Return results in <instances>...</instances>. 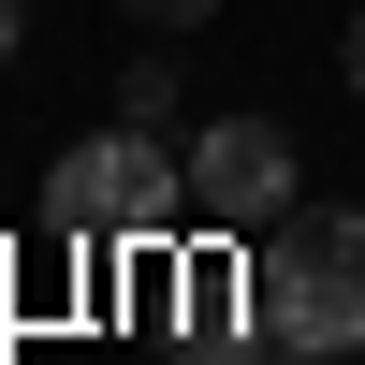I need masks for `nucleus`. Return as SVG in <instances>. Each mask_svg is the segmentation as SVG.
I'll return each mask as SVG.
<instances>
[{"label": "nucleus", "instance_id": "nucleus-1", "mask_svg": "<svg viewBox=\"0 0 365 365\" xmlns=\"http://www.w3.org/2000/svg\"><path fill=\"white\" fill-rule=\"evenodd\" d=\"M249 336L278 351H365V220L351 205H292V220H263L249 249Z\"/></svg>", "mask_w": 365, "mask_h": 365}, {"label": "nucleus", "instance_id": "nucleus-2", "mask_svg": "<svg viewBox=\"0 0 365 365\" xmlns=\"http://www.w3.org/2000/svg\"><path fill=\"white\" fill-rule=\"evenodd\" d=\"M175 205H190V161L146 146V132H103V146H73V161L44 175V220L58 234H132V249H161Z\"/></svg>", "mask_w": 365, "mask_h": 365}, {"label": "nucleus", "instance_id": "nucleus-3", "mask_svg": "<svg viewBox=\"0 0 365 365\" xmlns=\"http://www.w3.org/2000/svg\"><path fill=\"white\" fill-rule=\"evenodd\" d=\"M175 161H190V220H205V234L292 220V132H278V117H205Z\"/></svg>", "mask_w": 365, "mask_h": 365}, {"label": "nucleus", "instance_id": "nucleus-4", "mask_svg": "<svg viewBox=\"0 0 365 365\" xmlns=\"http://www.w3.org/2000/svg\"><path fill=\"white\" fill-rule=\"evenodd\" d=\"M175 336H190V365H234V336H249V263L190 249V292H175Z\"/></svg>", "mask_w": 365, "mask_h": 365}, {"label": "nucleus", "instance_id": "nucleus-5", "mask_svg": "<svg viewBox=\"0 0 365 365\" xmlns=\"http://www.w3.org/2000/svg\"><path fill=\"white\" fill-rule=\"evenodd\" d=\"M132 15H146V29H205L220 0H132Z\"/></svg>", "mask_w": 365, "mask_h": 365}, {"label": "nucleus", "instance_id": "nucleus-6", "mask_svg": "<svg viewBox=\"0 0 365 365\" xmlns=\"http://www.w3.org/2000/svg\"><path fill=\"white\" fill-rule=\"evenodd\" d=\"M234 365H322V351H278V336H249V351H234Z\"/></svg>", "mask_w": 365, "mask_h": 365}, {"label": "nucleus", "instance_id": "nucleus-7", "mask_svg": "<svg viewBox=\"0 0 365 365\" xmlns=\"http://www.w3.org/2000/svg\"><path fill=\"white\" fill-rule=\"evenodd\" d=\"M15 29H29V0H0V58H15Z\"/></svg>", "mask_w": 365, "mask_h": 365}, {"label": "nucleus", "instance_id": "nucleus-8", "mask_svg": "<svg viewBox=\"0 0 365 365\" xmlns=\"http://www.w3.org/2000/svg\"><path fill=\"white\" fill-rule=\"evenodd\" d=\"M336 58H351V88H365V15H351V44H336Z\"/></svg>", "mask_w": 365, "mask_h": 365}]
</instances>
